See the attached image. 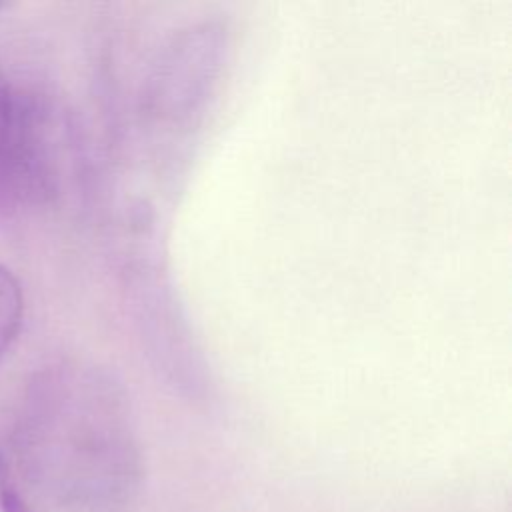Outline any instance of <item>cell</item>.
<instances>
[{
  "mask_svg": "<svg viewBox=\"0 0 512 512\" xmlns=\"http://www.w3.org/2000/svg\"><path fill=\"white\" fill-rule=\"evenodd\" d=\"M24 314V298L18 278L0 264V362L18 338Z\"/></svg>",
  "mask_w": 512,
  "mask_h": 512,
  "instance_id": "4",
  "label": "cell"
},
{
  "mask_svg": "<svg viewBox=\"0 0 512 512\" xmlns=\"http://www.w3.org/2000/svg\"><path fill=\"white\" fill-rule=\"evenodd\" d=\"M50 108L0 70V214L50 202L60 186V132Z\"/></svg>",
  "mask_w": 512,
  "mask_h": 512,
  "instance_id": "2",
  "label": "cell"
},
{
  "mask_svg": "<svg viewBox=\"0 0 512 512\" xmlns=\"http://www.w3.org/2000/svg\"><path fill=\"white\" fill-rule=\"evenodd\" d=\"M0 512H32L18 492L10 460L0 446Z\"/></svg>",
  "mask_w": 512,
  "mask_h": 512,
  "instance_id": "5",
  "label": "cell"
},
{
  "mask_svg": "<svg viewBox=\"0 0 512 512\" xmlns=\"http://www.w3.org/2000/svg\"><path fill=\"white\" fill-rule=\"evenodd\" d=\"M42 396V426L68 494L92 512H126L140 494L144 468L120 382L94 366H64L46 380Z\"/></svg>",
  "mask_w": 512,
  "mask_h": 512,
  "instance_id": "1",
  "label": "cell"
},
{
  "mask_svg": "<svg viewBox=\"0 0 512 512\" xmlns=\"http://www.w3.org/2000/svg\"><path fill=\"white\" fill-rule=\"evenodd\" d=\"M224 54L226 30L214 22L174 34L144 80L142 114L166 126L188 124L214 92Z\"/></svg>",
  "mask_w": 512,
  "mask_h": 512,
  "instance_id": "3",
  "label": "cell"
}]
</instances>
